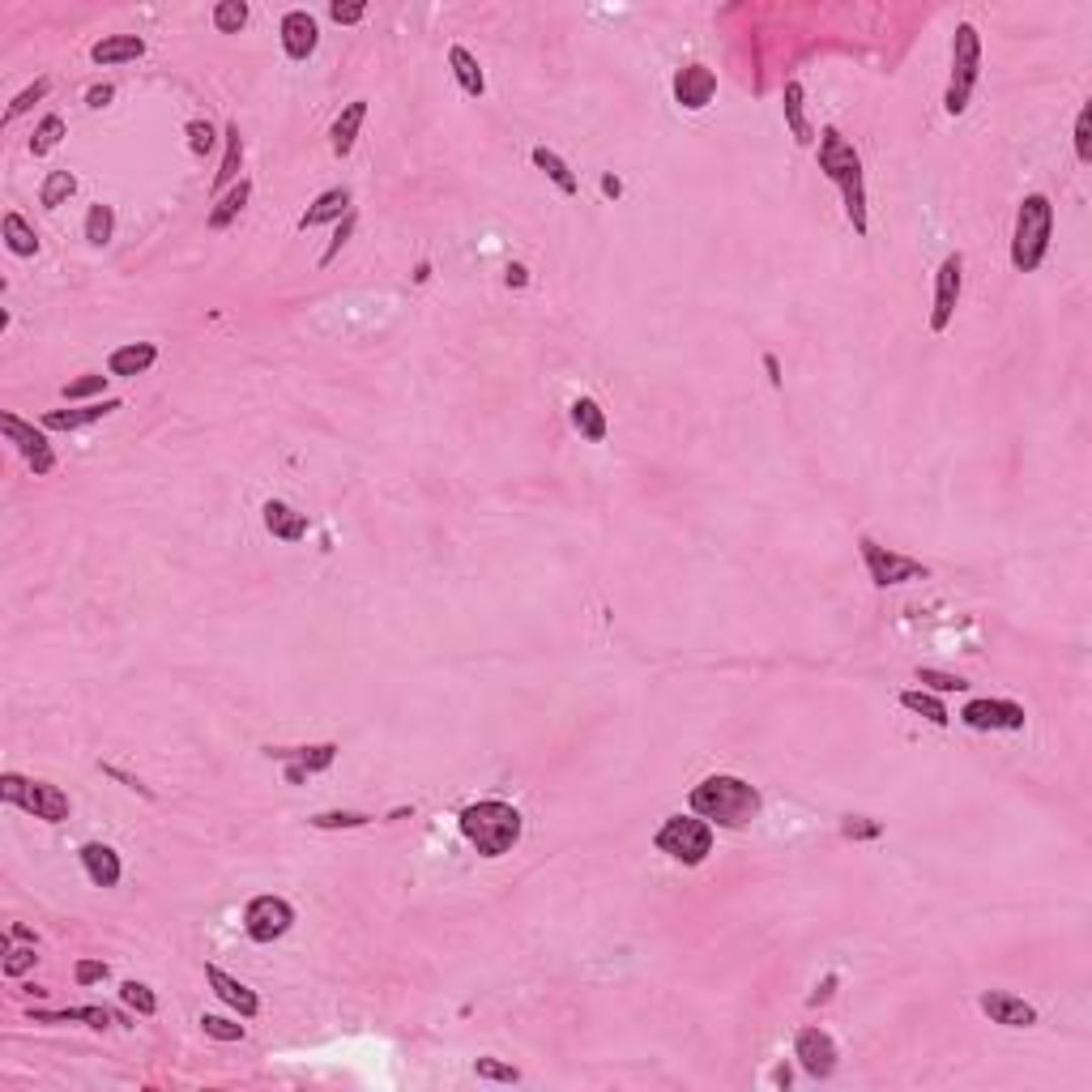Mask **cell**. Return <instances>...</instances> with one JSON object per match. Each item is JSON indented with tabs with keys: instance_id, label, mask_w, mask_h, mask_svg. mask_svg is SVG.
I'll return each mask as SVG.
<instances>
[{
	"instance_id": "cell-46",
	"label": "cell",
	"mask_w": 1092,
	"mask_h": 1092,
	"mask_svg": "<svg viewBox=\"0 0 1092 1092\" xmlns=\"http://www.w3.org/2000/svg\"><path fill=\"white\" fill-rule=\"evenodd\" d=\"M102 388H107V376L86 372V376H77V380H69V384H65V397H69V402H81V397H94V393H102Z\"/></svg>"
},
{
	"instance_id": "cell-6",
	"label": "cell",
	"mask_w": 1092,
	"mask_h": 1092,
	"mask_svg": "<svg viewBox=\"0 0 1092 1092\" xmlns=\"http://www.w3.org/2000/svg\"><path fill=\"white\" fill-rule=\"evenodd\" d=\"M653 845L662 850L666 858L683 862V867H700L709 854H713V823L700 819L696 811L691 815H670L662 828H657Z\"/></svg>"
},
{
	"instance_id": "cell-10",
	"label": "cell",
	"mask_w": 1092,
	"mask_h": 1092,
	"mask_svg": "<svg viewBox=\"0 0 1092 1092\" xmlns=\"http://www.w3.org/2000/svg\"><path fill=\"white\" fill-rule=\"evenodd\" d=\"M0 431H5L9 436V444L22 452L26 457V465L39 474V479H44V474H52L56 469V452H52V444H48V436L44 431H39L34 423H26V419H17V415H0Z\"/></svg>"
},
{
	"instance_id": "cell-50",
	"label": "cell",
	"mask_w": 1092,
	"mask_h": 1092,
	"mask_svg": "<svg viewBox=\"0 0 1092 1092\" xmlns=\"http://www.w3.org/2000/svg\"><path fill=\"white\" fill-rule=\"evenodd\" d=\"M363 13H367V0H350V5H329V17H334L338 26H355V22H363Z\"/></svg>"
},
{
	"instance_id": "cell-34",
	"label": "cell",
	"mask_w": 1092,
	"mask_h": 1092,
	"mask_svg": "<svg viewBox=\"0 0 1092 1092\" xmlns=\"http://www.w3.org/2000/svg\"><path fill=\"white\" fill-rule=\"evenodd\" d=\"M239 162H243V137H239V125H226V154H222V167H218V175H214V189H218V193L226 189V184H235Z\"/></svg>"
},
{
	"instance_id": "cell-1",
	"label": "cell",
	"mask_w": 1092,
	"mask_h": 1092,
	"mask_svg": "<svg viewBox=\"0 0 1092 1092\" xmlns=\"http://www.w3.org/2000/svg\"><path fill=\"white\" fill-rule=\"evenodd\" d=\"M691 811L709 823H721V828H747V823L759 815L765 798H759L755 786H747L743 777L730 773H713L691 790Z\"/></svg>"
},
{
	"instance_id": "cell-8",
	"label": "cell",
	"mask_w": 1092,
	"mask_h": 1092,
	"mask_svg": "<svg viewBox=\"0 0 1092 1092\" xmlns=\"http://www.w3.org/2000/svg\"><path fill=\"white\" fill-rule=\"evenodd\" d=\"M858 551H862V564H867L871 581L879 589H892V585H904V581H926V576H931V568H926L922 560H909V555H900V551L879 547L875 538H858Z\"/></svg>"
},
{
	"instance_id": "cell-28",
	"label": "cell",
	"mask_w": 1092,
	"mask_h": 1092,
	"mask_svg": "<svg viewBox=\"0 0 1092 1092\" xmlns=\"http://www.w3.org/2000/svg\"><path fill=\"white\" fill-rule=\"evenodd\" d=\"M529 158H533V167H538V171H542V175H547V179H551V184H555V189H560L564 197H576V193H581V184H576L572 167H568V162H564L560 154H555V150H547V146H533V154H529Z\"/></svg>"
},
{
	"instance_id": "cell-4",
	"label": "cell",
	"mask_w": 1092,
	"mask_h": 1092,
	"mask_svg": "<svg viewBox=\"0 0 1092 1092\" xmlns=\"http://www.w3.org/2000/svg\"><path fill=\"white\" fill-rule=\"evenodd\" d=\"M1049 235H1054V205L1045 193H1028L1016 210V231H1012V265L1020 274H1033L1049 252Z\"/></svg>"
},
{
	"instance_id": "cell-20",
	"label": "cell",
	"mask_w": 1092,
	"mask_h": 1092,
	"mask_svg": "<svg viewBox=\"0 0 1092 1092\" xmlns=\"http://www.w3.org/2000/svg\"><path fill=\"white\" fill-rule=\"evenodd\" d=\"M120 410V397H102V402H90V406H77V410H48L44 415V431H77V427H90L98 419H107Z\"/></svg>"
},
{
	"instance_id": "cell-9",
	"label": "cell",
	"mask_w": 1092,
	"mask_h": 1092,
	"mask_svg": "<svg viewBox=\"0 0 1092 1092\" xmlns=\"http://www.w3.org/2000/svg\"><path fill=\"white\" fill-rule=\"evenodd\" d=\"M291 926H295V909L282 896H252L248 909H243V931H248L252 943H274Z\"/></svg>"
},
{
	"instance_id": "cell-39",
	"label": "cell",
	"mask_w": 1092,
	"mask_h": 1092,
	"mask_svg": "<svg viewBox=\"0 0 1092 1092\" xmlns=\"http://www.w3.org/2000/svg\"><path fill=\"white\" fill-rule=\"evenodd\" d=\"M214 26L222 34H239L243 26H248V5H243V0H218L214 5Z\"/></svg>"
},
{
	"instance_id": "cell-5",
	"label": "cell",
	"mask_w": 1092,
	"mask_h": 1092,
	"mask_svg": "<svg viewBox=\"0 0 1092 1092\" xmlns=\"http://www.w3.org/2000/svg\"><path fill=\"white\" fill-rule=\"evenodd\" d=\"M977 77H981V34H977L973 22H960L956 39H952V81H947V94H943L947 116H964L968 112V98H973Z\"/></svg>"
},
{
	"instance_id": "cell-29",
	"label": "cell",
	"mask_w": 1092,
	"mask_h": 1092,
	"mask_svg": "<svg viewBox=\"0 0 1092 1092\" xmlns=\"http://www.w3.org/2000/svg\"><path fill=\"white\" fill-rule=\"evenodd\" d=\"M572 427L581 431L589 444H602V440H606V431H610V427H606V410L597 406L593 397H576V402H572Z\"/></svg>"
},
{
	"instance_id": "cell-25",
	"label": "cell",
	"mask_w": 1092,
	"mask_h": 1092,
	"mask_svg": "<svg viewBox=\"0 0 1092 1092\" xmlns=\"http://www.w3.org/2000/svg\"><path fill=\"white\" fill-rule=\"evenodd\" d=\"M346 214H350V193L346 189H329L303 210L299 231H312V226H324V222H342Z\"/></svg>"
},
{
	"instance_id": "cell-23",
	"label": "cell",
	"mask_w": 1092,
	"mask_h": 1092,
	"mask_svg": "<svg viewBox=\"0 0 1092 1092\" xmlns=\"http://www.w3.org/2000/svg\"><path fill=\"white\" fill-rule=\"evenodd\" d=\"M137 56H146V39L141 34H107V39H98V44L90 48V60L102 65V69L125 65V60H137Z\"/></svg>"
},
{
	"instance_id": "cell-24",
	"label": "cell",
	"mask_w": 1092,
	"mask_h": 1092,
	"mask_svg": "<svg viewBox=\"0 0 1092 1092\" xmlns=\"http://www.w3.org/2000/svg\"><path fill=\"white\" fill-rule=\"evenodd\" d=\"M363 120H367V102H363V98L346 102V112L334 120V129H329V146H334V154H338V158H346L350 150H355Z\"/></svg>"
},
{
	"instance_id": "cell-13",
	"label": "cell",
	"mask_w": 1092,
	"mask_h": 1092,
	"mask_svg": "<svg viewBox=\"0 0 1092 1092\" xmlns=\"http://www.w3.org/2000/svg\"><path fill=\"white\" fill-rule=\"evenodd\" d=\"M794 1059L811 1080H828L836 1071L841 1054H836V1041L823 1033V1028H802V1033L794 1037Z\"/></svg>"
},
{
	"instance_id": "cell-48",
	"label": "cell",
	"mask_w": 1092,
	"mask_h": 1092,
	"mask_svg": "<svg viewBox=\"0 0 1092 1092\" xmlns=\"http://www.w3.org/2000/svg\"><path fill=\"white\" fill-rule=\"evenodd\" d=\"M1076 158L1092 162V112L1088 107H1080V116H1076Z\"/></svg>"
},
{
	"instance_id": "cell-26",
	"label": "cell",
	"mask_w": 1092,
	"mask_h": 1092,
	"mask_svg": "<svg viewBox=\"0 0 1092 1092\" xmlns=\"http://www.w3.org/2000/svg\"><path fill=\"white\" fill-rule=\"evenodd\" d=\"M448 69H452V77H457V86H461L469 98H483V94H487V77H483L479 60H474V52H469V48L452 44V48H448Z\"/></svg>"
},
{
	"instance_id": "cell-12",
	"label": "cell",
	"mask_w": 1092,
	"mask_h": 1092,
	"mask_svg": "<svg viewBox=\"0 0 1092 1092\" xmlns=\"http://www.w3.org/2000/svg\"><path fill=\"white\" fill-rule=\"evenodd\" d=\"M960 721L968 730H1024V705H1016V700H991V696H981V700H968V705L960 709Z\"/></svg>"
},
{
	"instance_id": "cell-45",
	"label": "cell",
	"mask_w": 1092,
	"mask_h": 1092,
	"mask_svg": "<svg viewBox=\"0 0 1092 1092\" xmlns=\"http://www.w3.org/2000/svg\"><path fill=\"white\" fill-rule=\"evenodd\" d=\"M184 133H189V150H193L197 158L210 154V150H214V141H218L210 120H189V129H184Z\"/></svg>"
},
{
	"instance_id": "cell-52",
	"label": "cell",
	"mask_w": 1092,
	"mask_h": 1092,
	"mask_svg": "<svg viewBox=\"0 0 1092 1092\" xmlns=\"http://www.w3.org/2000/svg\"><path fill=\"white\" fill-rule=\"evenodd\" d=\"M107 973H112V968L102 964V960H77V986H94V981H102Z\"/></svg>"
},
{
	"instance_id": "cell-2",
	"label": "cell",
	"mask_w": 1092,
	"mask_h": 1092,
	"mask_svg": "<svg viewBox=\"0 0 1092 1092\" xmlns=\"http://www.w3.org/2000/svg\"><path fill=\"white\" fill-rule=\"evenodd\" d=\"M819 171L836 184L841 205H845V218L854 222V231L867 235L871 222H867V184H862V158H858V150L836 129H823L819 133Z\"/></svg>"
},
{
	"instance_id": "cell-56",
	"label": "cell",
	"mask_w": 1092,
	"mask_h": 1092,
	"mask_svg": "<svg viewBox=\"0 0 1092 1092\" xmlns=\"http://www.w3.org/2000/svg\"><path fill=\"white\" fill-rule=\"evenodd\" d=\"M9 939H17V943H34V931H26V926H9Z\"/></svg>"
},
{
	"instance_id": "cell-33",
	"label": "cell",
	"mask_w": 1092,
	"mask_h": 1092,
	"mask_svg": "<svg viewBox=\"0 0 1092 1092\" xmlns=\"http://www.w3.org/2000/svg\"><path fill=\"white\" fill-rule=\"evenodd\" d=\"M900 709H909V713L926 717L931 726H947V721H952V713L943 709V700L931 696V691H900Z\"/></svg>"
},
{
	"instance_id": "cell-37",
	"label": "cell",
	"mask_w": 1092,
	"mask_h": 1092,
	"mask_svg": "<svg viewBox=\"0 0 1092 1092\" xmlns=\"http://www.w3.org/2000/svg\"><path fill=\"white\" fill-rule=\"evenodd\" d=\"M112 235H116V210L112 205H90L86 210V239L94 243V248H102V243H112Z\"/></svg>"
},
{
	"instance_id": "cell-32",
	"label": "cell",
	"mask_w": 1092,
	"mask_h": 1092,
	"mask_svg": "<svg viewBox=\"0 0 1092 1092\" xmlns=\"http://www.w3.org/2000/svg\"><path fill=\"white\" fill-rule=\"evenodd\" d=\"M65 133H69L65 116H56V112H52V116H44V120H39V125H34V137H30V154H34V158L52 154V150L60 146V141H65Z\"/></svg>"
},
{
	"instance_id": "cell-36",
	"label": "cell",
	"mask_w": 1092,
	"mask_h": 1092,
	"mask_svg": "<svg viewBox=\"0 0 1092 1092\" xmlns=\"http://www.w3.org/2000/svg\"><path fill=\"white\" fill-rule=\"evenodd\" d=\"M73 193H77V175L73 171H52L44 179V189H39V205H44V210H60Z\"/></svg>"
},
{
	"instance_id": "cell-31",
	"label": "cell",
	"mask_w": 1092,
	"mask_h": 1092,
	"mask_svg": "<svg viewBox=\"0 0 1092 1092\" xmlns=\"http://www.w3.org/2000/svg\"><path fill=\"white\" fill-rule=\"evenodd\" d=\"M248 197H252V184L248 179H239L231 193H226L214 210H210V231H226V226H231L239 214H243V205H248Z\"/></svg>"
},
{
	"instance_id": "cell-49",
	"label": "cell",
	"mask_w": 1092,
	"mask_h": 1092,
	"mask_svg": "<svg viewBox=\"0 0 1092 1092\" xmlns=\"http://www.w3.org/2000/svg\"><path fill=\"white\" fill-rule=\"evenodd\" d=\"M350 231H355V210H350V214L338 222V231H334V239H329V248L320 252V265H334V261H338V252H342V243L350 239Z\"/></svg>"
},
{
	"instance_id": "cell-14",
	"label": "cell",
	"mask_w": 1092,
	"mask_h": 1092,
	"mask_svg": "<svg viewBox=\"0 0 1092 1092\" xmlns=\"http://www.w3.org/2000/svg\"><path fill=\"white\" fill-rule=\"evenodd\" d=\"M717 94V73L709 65H683L674 73V102L683 112H705Z\"/></svg>"
},
{
	"instance_id": "cell-57",
	"label": "cell",
	"mask_w": 1092,
	"mask_h": 1092,
	"mask_svg": "<svg viewBox=\"0 0 1092 1092\" xmlns=\"http://www.w3.org/2000/svg\"><path fill=\"white\" fill-rule=\"evenodd\" d=\"M765 367H769V380H773V384H781V367H777V359H773V355H765Z\"/></svg>"
},
{
	"instance_id": "cell-53",
	"label": "cell",
	"mask_w": 1092,
	"mask_h": 1092,
	"mask_svg": "<svg viewBox=\"0 0 1092 1092\" xmlns=\"http://www.w3.org/2000/svg\"><path fill=\"white\" fill-rule=\"evenodd\" d=\"M112 98H116V86H112V81H102V86H90V90H86V102H90L94 112L112 107Z\"/></svg>"
},
{
	"instance_id": "cell-30",
	"label": "cell",
	"mask_w": 1092,
	"mask_h": 1092,
	"mask_svg": "<svg viewBox=\"0 0 1092 1092\" xmlns=\"http://www.w3.org/2000/svg\"><path fill=\"white\" fill-rule=\"evenodd\" d=\"M0 235H5V248L13 257H34L39 252V235H34V226L22 218V214H5V222H0Z\"/></svg>"
},
{
	"instance_id": "cell-35",
	"label": "cell",
	"mask_w": 1092,
	"mask_h": 1092,
	"mask_svg": "<svg viewBox=\"0 0 1092 1092\" xmlns=\"http://www.w3.org/2000/svg\"><path fill=\"white\" fill-rule=\"evenodd\" d=\"M39 1024H60V1020H86L90 1028H112L116 1016L107 1007H69V1012H34Z\"/></svg>"
},
{
	"instance_id": "cell-54",
	"label": "cell",
	"mask_w": 1092,
	"mask_h": 1092,
	"mask_svg": "<svg viewBox=\"0 0 1092 1092\" xmlns=\"http://www.w3.org/2000/svg\"><path fill=\"white\" fill-rule=\"evenodd\" d=\"M525 282H529L525 265H508V286H525Z\"/></svg>"
},
{
	"instance_id": "cell-44",
	"label": "cell",
	"mask_w": 1092,
	"mask_h": 1092,
	"mask_svg": "<svg viewBox=\"0 0 1092 1092\" xmlns=\"http://www.w3.org/2000/svg\"><path fill=\"white\" fill-rule=\"evenodd\" d=\"M48 90H52V81H48V77H39V81H34V86H26L22 94H17V98L9 102V112H5V120H17V116H26V112H30V107H34V102H39V98H44Z\"/></svg>"
},
{
	"instance_id": "cell-41",
	"label": "cell",
	"mask_w": 1092,
	"mask_h": 1092,
	"mask_svg": "<svg viewBox=\"0 0 1092 1092\" xmlns=\"http://www.w3.org/2000/svg\"><path fill=\"white\" fill-rule=\"evenodd\" d=\"M474 1076L491 1080V1084H521V1071L500 1063V1059H479V1063H474Z\"/></svg>"
},
{
	"instance_id": "cell-16",
	"label": "cell",
	"mask_w": 1092,
	"mask_h": 1092,
	"mask_svg": "<svg viewBox=\"0 0 1092 1092\" xmlns=\"http://www.w3.org/2000/svg\"><path fill=\"white\" fill-rule=\"evenodd\" d=\"M205 981H210V991L231 1007V1012H239L243 1020H252L257 1012H261V999H257V991L252 986H243L239 977H231V973H222L218 964H205Z\"/></svg>"
},
{
	"instance_id": "cell-3",
	"label": "cell",
	"mask_w": 1092,
	"mask_h": 1092,
	"mask_svg": "<svg viewBox=\"0 0 1092 1092\" xmlns=\"http://www.w3.org/2000/svg\"><path fill=\"white\" fill-rule=\"evenodd\" d=\"M457 819H461V836H465L483 858H504L512 845L521 841V828H525L521 811H517V807H508V802H500V798L474 802V807H465Z\"/></svg>"
},
{
	"instance_id": "cell-15",
	"label": "cell",
	"mask_w": 1092,
	"mask_h": 1092,
	"mask_svg": "<svg viewBox=\"0 0 1092 1092\" xmlns=\"http://www.w3.org/2000/svg\"><path fill=\"white\" fill-rule=\"evenodd\" d=\"M270 755H278V759H286V781H291V786H303L307 777L312 773H320V769H329L338 759V743H320V747H270Z\"/></svg>"
},
{
	"instance_id": "cell-18",
	"label": "cell",
	"mask_w": 1092,
	"mask_h": 1092,
	"mask_svg": "<svg viewBox=\"0 0 1092 1092\" xmlns=\"http://www.w3.org/2000/svg\"><path fill=\"white\" fill-rule=\"evenodd\" d=\"M320 44V26L307 9H291L282 17V52L291 60H307Z\"/></svg>"
},
{
	"instance_id": "cell-40",
	"label": "cell",
	"mask_w": 1092,
	"mask_h": 1092,
	"mask_svg": "<svg viewBox=\"0 0 1092 1092\" xmlns=\"http://www.w3.org/2000/svg\"><path fill=\"white\" fill-rule=\"evenodd\" d=\"M120 1003L133 1007L137 1016H154L158 1012V999H154V991H150L146 981H125V986H120Z\"/></svg>"
},
{
	"instance_id": "cell-17",
	"label": "cell",
	"mask_w": 1092,
	"mask_h": 1092,
	"mask_svg": "<svg viewBox=\"0 0 1092 1092\" xmlns=\"http://www.w3.org/2000/svg\"><path fill=\"white\" fill-rule=\"evenodd\" d=\"M977 1007L986 1016H991L995 1024H1003V1028H1033L1037 1024V1007L1033 1003H1024V999H1016V995H1007V991H986L981 999H977Z\"/></svg>"
},
{
	"instance_id": "cell-42",
	"label": "cell",
	"mask_w": 1092,
	"mask_h": 1092,
	"mask_svg": "<svg viewBox=\"0 0 1092 1092\" xmlns=\"http://www.w3.org/2000/svg\"><path fill=\"white\" fill-rule=\"evenodd\" d=\"M918 683L931 687V691H968V683L960 674H943V670H931V666H918Z\"/></svg>"
},
{
	"instance_id": "cell-47",
	"label": "cell",
	"mask_w": 1092,
	"mask_h": 1092,
	"mask_svg": "<svg viewBox=\"0 0 1092 1092\" xmlns=\"http://www.w3.org/2000/svg\"><path fill=\"white\" fill-rule=\"evenodd\" d=\"M34 943H26V947H9L5 952V977H22V973H30L34 968Z\"/></svg>"
},
{
	"instance_id": "cell-21",
	"label": "cell",
	"mask_w": 1092,
	"mask_h": 1092,
	"mask_svg": "<svg viewBox=\"0 0 1092 1092\" xmlns=\"http://www.w3.org/2000/svg\"><path fill=\"white\" fill-rule=\"evenodd\" d=\"M261 517H265V529H270L278 542H303L307 538V517H303V512H295L291 504L270 500V504L261 508Z\"/></svg>"
},
{
	"instance_id": "cell-22",
	"label": "cell",
	"mask_w": 1092,
	"mask_h": 1092,
	"mask_svg": "<svg viewBox=\"0 0 1092 1092\" xmlns=\"http://www.w3.org/2000/svg\"><path fill=\"white\" fill-rule=\"evenodd\" d=\"M154 363H158V346L154 342H129V346L112 350L107 372L112 376H146Z\"/></svg>"
},
{
	"instance_id": "cell-27",
	"label": "cell",
	"mask_w": 1092,
	"mask_h": 1092,
	"mask_svg": "<svg viewBox=\"0 0 1092 1092\" xmlns=\"http://www.w3.org/2000/svg\"><path fill=\"white\" fill-rule=\"evenodd\" d=\"M781 107H786V125L794 133L798 146H811V120H807V94H802V81H786V94H781Z\"/></svg>"
},
{
	"instance_id": "cell-38",
	"label": "cell",
	"mask_w": 1092,
	"mask_h": 1092,
	"mask_svg": "<svg viewBox=\"0 0 1092 1092\" xmlns=\"http://www.w3.org/2000/svg\"><path fill=\"white\" fill-rule=\"evenodd\" d=\"M307 823L320 828V832H338V828H367L372 815H367V811H320V815H312Z\"/></svg>"
},
{
	"instance_id": "cell-19",
	"label": "cell",
	"mask_w": 1092,
	"mask_h": 1092,
	"mask_svg": "<svg viewBox=\"0 0 1092 1092\" xmlns=\"http://www.w3.org/2000/svg\"><path fill=\"white\" fill-rule=\"evenodd\" d=\"M77 858H81V867H86L94 888H116L120 875H125V867H120V854L112 850V845H102V841H86L77 850Z\"/></svg>"
},
{
	"instance_id": "cell-11",
	"label": "cell",
	"mask_w": 1092,
	"mask_h": 1092,
	"mask_svg": "<svg viewBox=\"0 0 1092 1092\" xmlns=\"http://www.w3.org/2000/svg\"><path fill=\"white\" fill-rule=\"evenodd\" d=\"M960 291H964V257L947 252L943 265H939V274H935V307H931V329L935 334H943V329L952 324Z\"/></svg>"
},
{
	"instance_id": "cell-51",
	"label": "cell",
	"mask_w": 1092,
	"mask_h": 1092,
	"mask_svg": "<svg viewBox=\"0 0 1092 1092\" xmlns=\"http://www.w3.org/2000/svg\"><path fill=\"white\" fill-rule=\"evenodd\" d=\"M841 832H845V836H850V841H867V836H879L883 828H879V823H875V819H862V815L854 819V815H850V819H845V823H841Z\"/></svg>"
},
{
	"instance_id": "cell-7",
	"label": "cell",
	"mask_w": 1092,
	"mask_h": 1092,
	"mask_svg": "<svg viewBox=\"0 0 1092 1092\" xmlns=\"http://www.w3.org/2000/svg\"><path fill=\"white\" fill-rule=\"evenodd\" d=\"M0 794H5V802H13V807H22L30 811L34 819H44V823H65L69 819V794L52 786V781H26V777H17V773H5L0 777Z\"/></svg>"
},
{
	"instance_id": "cell-55",
	"label": "cell",
	"mask_w": 1092,
	"mask_h": 1092,
	"mask_svg": "<svg viewBox=\"0 0 1092 1092\" xmlns=\"http://www.w3.org/2000/svg\"><path fill=\"white\" fill-rule=\"evenodd\" d=\"M602 193H606V197H624V184L614 179V175H602Z\"/></svg>"
},
{
	"instance_id": "cell-43",
	"label": "cell",
	"mask_w": 1092,
	"mask_h": 1092,
	"mask_svg": "<svg viewBox=\"0 0 1092 1092\" xmlns=\"http://www.w3.org/2000/svg\"><path fill=\"white\" fill-rule=\"evenodd\" d=\"M201 1033L214 1041H243V1024L226 1020V1016H201Z\"/></svg>"
}]
</instances>
